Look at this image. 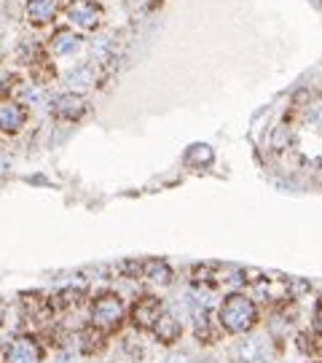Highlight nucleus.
I'll list each match as a JSON object with an SVG mask.
<instances>
[{"label":"nucleus","instance_id":"obj_17","mask_svg":"<svg viewBox=\"0 0 322 363\" xmlns=\"http://www.w3.org/2000/svg\"><path fill=\"white\" fill-rule=\"evenodd\" d=\"M320 325H322V321H320Z\"/></svg>","mask_w":322,"mask_h":363},{"label":"nucleus","instance_id":"obj_6","mask_svg":"<svg viewBox=\"0 0 322 363\" xmlns=\"http://www.w3.org/2000/svg\"><path fill=\"white\" fill-rule=\"evenodd\" d=\"M161 312H164V307H161L156 296H142L140 302L135 304V309H132V321L137 323L140 328H151Z\"/></svg>","mask_w":322,"mask_h":363},{"label":"nucleus","instance_id":"obj_1","mask_svg":"<svg viewBox=\"0 0 322 363\" xmlns=\"http://www.w3.org/2000/svg\"><path fill=\"white\" fill-rule=\"evenodd\" d=\"M221 325L228 331V334H247L255 321H258V309H255V302L244 293H231L226 296L221 304Z\"/></svg>","mask_w":322,"mask_h":363},{"label":"nucleus","instance_id":"obj_14","mask_svg":"<svg viewBox=\"0 0 322 363\" xmlns=\"http://www.w3.org/2000/svg\"><path fill=\"white\" fill-rule=\"evenodd\" d=\"M145 272H148V277H151V280L164 282V285L172 280V272H169V266H167V264H161V261H151L148 266H145Z\"/></svg>","mask_w":322,"mask_h":363},{"label":"nucleus","instance_id":"obj_12","mask_svg":"<svg viewBox=\"0 0 322 363\" xmlns=\"http://www.w3.org/2000/svg\"><path fill=\"white\" fill-rule=\"evenodd\" d=\"M51 46H54V51H57L60 57H67V54H76L80 49V38L78 35H73L70 30H62V33L54 35Z\"/></svg>","mask_w":322,"mask_h":363},{"label":"nucleus","instance_id":"obj_11","mask_svg":"<svg viewBox=\"0 0 322 363\" xmlns=\"http://www.w3.org/2000/svg\"><path fill=\"white\" fill-rule=\"evenodd\" d=\"M70 19L76 22L78 27H83V30H92V27H97L100 14H97V8L80 3V6H73V8H70Z\"/></svg>","mask_w":322,"mask_h":363},{"label":"nucleus","instance_id":"obj_10","mask_svg":"<svg viewBox=\"0 0 322 363\" xmlns=\"http://www.w3.org/2000/svg\"><path fill=\"white\" fill-rule=\"evenodd\" d=\"M92 83H94V70L89 65H80L67 73V89H73V92H86Z\"/></svg>","mask_w":322,"mask_h":363},{"label":"nucleus","instance_id":"obj_7","mask_svg":"<svg viewBox=\"0 0 322 363\" xmlns=\"http://www.w3.org/2000/svg\"><path fill=\"white\" fill-rule=\"evenodd\" d=\"M24 121H27V113H24L22 105H17V102H0V129L3 132H8V135L19 132L24 127Z\"/></svg>","mask_w":322,"mask_h":363},{"label":"nucleus","instance_id":"obj_16","mask_svg":"<svg viewBox=\"0 0 322 363\" xmlns=\"http://www.w3.org/2000/svg\"><path fill=\"white\" fill-rule=\"evenodd\" d=\"M6 170H8V156H6L3 151H0V175H3Z\"/></svg>","mask_w":322,"mask_h":363},{"label":"nucleus","instance_id":"obj_3","mask_svg":"<svg viewBox=\"0 0 322 363\" xmlns=\"http://www.w3.org/2000/svg\"><path fill=\"white\" fill-rule=\"evenodd\" d=\"M231 363H269V347L263 337H244L237 339L228 350Z\"/></svg>","mask_w":322,"mask_h":363},{"label":"nucleus","instance_id":"obj_13","mask_svg":"<svg viewBox=\"0 0 322 363\" xmlns=\"http://www.w3.org/2000/svg\"><path fill=\"white\" fill-rule=\"evenodd\" d=\"M185 161H188V164H194V167L210 164V161H212V148H210V145H201V143H196V145H191V148H188Z\"/></svg>","mask_w":322,"mask_h":363},{"label":"nucleus","instance_id":"obj_2","mask_svg":"<svg viewBox=\"0 0 322 363\" xmlns=\"http://www.w3.org/2000/svg\"><path fill=\"white\" fill-rule=\"evenodd\" d=\"M92 321L100 328H116L124 321V302H121L116 293H105L100 299H94L92 304Z\"/></svg>","mask_w":322,"mask_h":363},{"label":"nucleus","instance_id":"obj_5","mask_svg":"<svg viewBox=\"0 0 322 363\" xmlns=\"http://www.w3.org/2000/svg\"><path fill=\"white\" fill-rule=\"evenodd\" d=\"M151 331L156 334V339H159L161 344H175L178 339H180L183 325H180V321H178L175 315H169V312H161L159 318H156V323L151 325Z\"/></svg>","mask_w":322,"mask_h":363},{"label":"nucleus","instance_id":"obj_4","mask_svg":"<svg viewBox=\"0 0 322 363\" xmlns=\"http://www.w3.org/2000/svg\"><path fill=\"white\" fill-rule=\"evenodd\" d=\"M43 350L33 337H19L6 347V363H40Z\"/></svg>","mask_w":322,"mask_h":363},{"label":"nucleus","instance_id":"obj_8","mask_svg":"<svg viewBox=\"0 0 322 363\" xmlns=\"http://www.w3.org/2000/svg\"><path fill=\"white\" fill-rule=\"evenodd\" d=\"M54 14H57V0H30V6H27V17L35 24L51 22Z\"/></svg>","mask_w":322,"mask_h":363},{"label":"nucleus","instance_id":"obj_9","mask_svg":"<svg viewBox=\"0 0 322 363\" xmlns=\"http://www.w3.org/2000/svg\"><path fill=\"white\" fill-rule=\"evenodd\" d=\"M54 108H57V116H62V119H80L86 111V102L76 97V92H73V95H62Z\"/></svg>","mask_w":322,"mask_h":363},{"label":"nucleus","instance_id":"obj_15","mask_svg":"<svg viewBox=\"0 0 322 363\" xmlns=\"http://www.w3.org/2000/svg\"><path fill=\"white\" fill-rule=\"evenodd\" d=\"M159 363H194V361H191V355L183 353V350H169V353L161 355Z\"/></svg>","mask_w":322,"mask_h":363}]
</instances>
